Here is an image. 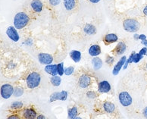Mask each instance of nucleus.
<instances>
[{
	"label": "nucleus",
	"instance_id": "1",
	"mask_svg": "<svg viewBox=\"0 0 147 119\" xmlns=\"http://www.w3.org/2000/svg\"><path fill=\"white\" fill-rule=\"evenodd\" d=\"M30 21V18L29 15L24 11H20L15 15L13 24L14 27L17 30H22L29 24Z\"/></svg>",
	"mask_w": 147,
	"mask_h": 119
},
{
	"label": "nucleus",
	"instance_id": "2",
	"mask_svg": "<svg viewBox=\"0 0 147 119\" xmlns=\"http://www.w3.org/2000/svg\"><path fill=\"white\" fill-rule=\"evenodd\" d=\"M123 28L125 31L129 33H136L139 30L140 24L137 19L127 18L123 21Z\"/></svg>",
	"mask_w": 147,
	"mask_h": 119
},
{
	"label": "nucleus",
	"instance_id": "3",
	"mask_svg": "<svg viewBox=\"0 0 147 119\" xmlns=\"http://www.w3.org/2000/svg\"><path fill=\"white\" fill-rule=\"evenodd\" d=\"M41 77L40 74L36 71L30 73L26 79V84L30 89H35L40 84Z\"/></svg>",
	"mask_w": 147,
	"mask_h": 119
},
{
	"label": "nucleus",
	"instance_id": "4",
	"mask_svg": "<svg viewBox=\"0 0 147 119\" xmlns=\"http://www.w3.org/2000/svg\"><path fill=\"white\" fill-rule=\"evenodd\" d=\"M118 99L123 107H129L133 103V98L127 91H121L118 94Z\"/></svg>",
	"mask_w": 147,
	"mask_h": 119
},
{
	"label": "nucleus",
	"instance_id": "5",
	"mask_svg": "<svg viewBox=\"0 0 147 119\" xmlns=\"http://www.w3.org/2000/svg\"><path fill=\"white\" fill-rule=\"evenodd\" d=\"M15 92L12 85L9 84H5L0 88V96L4 99H9Z\"/></svg>",
	"mask_w": 147,
	"mask_h": 119
},
{
	"label": "nucleus",
	"instance_id": "6",
	"mask_svg": "<svg viewBox=\"0 0 147 119\" xmlns=\"http://www.w3.org/2000/svg\"><path fill=\"white\" fill-rule=\"evenodd\" d=\"M6 34L11 40L14 42H18L20 40V36L17 29L14 26H9L6 30Z\"/></svg>",
	"mask_w": 147,
	"mask_h": 119
},
{
	"label": "nucleus",
	"instance_id": "7",
	"mask_svg": "<svg viewBox=\"0 0 147 119\" xmlns=\"http://www.w3.org/2000/svg\"><path fill=\"white\" fill-rule=\"evenodd\" d=\"M67 96H68V93H67V91H65V90L61 91V92H55L53 93L50 96L49 101H50L51 102H55V101L57 100L65 101L67 99Z\"/></svg>",
	"mask_w": 147,
	"mask_h": 119
},
{
	"label": "nucleus",
	"instance_id": "8",
	"mask_svg": "<svg viewBox=\"0 0 147 119\" xmlns=\"http://www.w3.org/2000/svg\"><path fill=\"white\" fill-rule=\"evenodd\" d=\"M38 60L40 64L48 65L53 62V56L49 53H40L38 55Z\"/></svg>",
	"mask_w": 147,
	"mask_h": 119
},
{
	"label": "nucleus",
	"instance_id": "9",
	"mask_svg": "<svg viewBox=\"0 0 147 119\" xmlns=\"http://www.w3.org/2000/svg\"><path fill=\"white\" fill-rule=\"evenodd\" d=\"M21 115L24 119H36L37 113L33 108H26L21 112Z\"/></svg>",
	"mask_w": 147,
	"mask_h": 119
},
{
	"label": "nucleus",
	"instance_id": "10",
	"mask_svg": "<svg viewBox=\"0 0 147 119\" xmlns=\"http://www.w3.org/2000/svg\"><path fill=\"white\" fill-rule=\"evenodd\" d=\"M91 84V77L87 74H82L79 77L78 84L81 88H87Z\"/></svg>",
	"mask_w": 147,
	"mask_h": 119
},
{
	"label": "nucleus",
	"instance_id": "11",
	"mask_svg": "<svg viewBox=\"0 0 147 119\" xmlns=\"http://www.w3.org/2000/svg\"><path fill=\"white\" fill-rule=\"evenodd\" d=\"M30 5L33 11L35 13H40L43 9V4L40 0H32Z\"/></svg>",
	"mask_w": 147,
	"mask_h": 119
},
{
	"label": "nucleus",
	"instance_id": "12",
	"mask_svg": "<svg viewBox=\"0 0 147 119\" xmlns=\"http://www.w3.org/2000/svg\"><path fill=\"white\" fill-rule=\"evenodd\" d=\"M111 90V85L107 80H102L98 84V91L100 93H107Z\"/></svg>",
	"mask_w": 147,
	"mask_h": 119
},
{
	"label": "nucleus",
	"instance_id": "13",
	"mask_svg": "<svg viewBox=\"0 0 147 119\" xmlns=\"http://www.w3.org/2000/svg\"><path fill=\"white\" fill-rule=\"evenodd\" d=\"M103 43L105 45H110V44L115 43L118 42V37L115 34H108L104 36L103 37Z\"/></svg>",
	"mask_w": 147,
	"mask_h": 119
},
{
	"label": "nucleus",
	"instance_id": "14",
	"mask_svg": "<svg viewBox=\"0 0 147 119\" xmlns=\"http://www.w3.org/2000/svg\"><path fill=\"white\" fill-rule=\"evenodd\" d=\"M126 49L127 46L125 43L121 41V42H119L117 44L115 48L114 49L113 51H112V53H114L115 55H121L124 54Z\"/></svg>",
	"mask_w": 147,
	"mask_h": 119
},
{
	"label": "nucleus",
	"instance_id": "15",
	"mask_svg": "<svg viewBox=\"0 0 147 119\" xmlns=\"http://www.w3.org/2000/svg\"><path fill=\"white\" fill-rule=\"evenodd\" d=\"M127 61V57L126 56H122L120 60L118 61V63L115 65V67L113 68V71H112V73H113L114 75H117L118 74V73L120 72V71L121 70V68L124 67V65L125 64Z\"/></svg>",
	"mask_w": 147,
	"mask_h": 119
},
{
	"label": "nucleus",
	"instance_id": "16",
	"mask_svg": "<svg viewBox=\"0 0 147 119\" xmlns=\"http://www.w3.org/2000/svg\"><path fill=\"white\" fill-rule=\"evenodd\" d=\"M88 52H89V54L91 56L96 57L101 54V52H102L101 47H100L99 45L94 44V45H92V46L90 47Z\"/></svg>",
	"mask_w": 147,
	"mask_h": 119
},
{
	"label": "nucleus",
	"instance_id": "17",
	"mask_svg": "<svg viewBox=\"0 0 147 119\" xmlns=\"http://www.w3.org/2000/svg\"><path fill=\"white\" fill-rule=\"evenodd\" d=\"M84 32L87 35H94L96 34V27L92 24H86L84 27Z\"/></svg>",
	"mask_w": 147,
	"mask_h": 119
},
{
	"label": "nucleus",
	"instance_id": "18",
	"mask_svg": "<svg viewBox=\"0 0 147 119\" xmlns=\"http://www.w3.org/2000/svg\"><path fill=\"white\" fill-rule=\"evenodd\" d=\"M45 71L49 74L51 76H56L58 74V71H57V65H48L45 66Z\"/></svg>",
	"mask_w": 147,
	"mask_h": 119
},
{
	"label": "nucleus",
	"instance_id": "19",
	"mask_svg": "<svg viewBox=\"0 0 147 119\" xmlns=\"http://www.w3.org/2000/svg\"><path fill=\"white\" fill-rule=\"evenodd\" d=\"M70 57L75 63L80 62V61L81 60V57H82L81 52L78 50H72L70 52Z\"/></svg>",
	"mask_w": 147,
	"mask_h": 119
},
{
	"label": "nucleus",
	"instance_id": "20",
	"mask_svg": "<svg viewBox=\"0 0 147 119\" xmlns=\"http://www.w3.org/2000/svg\"><path fill=\"white\" fill-rule=\"evenodd\" d=\"M63 4L66 10L72 11L76 7V0H63Z\"/></svg>",
	"mask_w": 147,
	"mask_h": 119
},
{
	"label": "nucleus",
	"instance_id": "21",
	"mask_svg": "<svg viewBox=\"0 0 147 119\" xmlns=\"http://www.w3.org/2000/svg\"><path fill=\"white\" fill-rule=\"evenodd\" d=\"M92 65L95 70H99L102 67V61L99 57H93L92 59Z\"/></svg>",
	"mask_w": 147,
	"mask_h": 119
},
{
	"label": "nucleus",
	"instance_id": "22",
	"mask_svg": "<svg viewBox=\"0 0 147 119\" xmlns=\"http://www.w3.org/2000/svg\"><path fill=\"white\" fill-rule=\"evenodd\" d=\"M103 109L108 113H112L115 109V105L111 102H105L103 103Z\"/></svg>",
	"mask_w": 147,
	"mask_h": 119
},
{
	"label": "nucleus",
	"instance_id": "23",
	"mask_svg": "<svg viewBox=\"0 0 147 119\" xmlns=\"http://www.w3.org/2000/svg\"><path fill=\"white\" fill-rule=\"evenodd\" d=\"M78 115V108L76 106H73L72 108L68 109L67 111V116L69 119H74Z\"/></svg>",
	"mask_w": 147,
	"mask_h": 119
},
{
	"label": "nucleus",
	"instance_id": "24",
	"mask_svg": "<svg viewBox=\"0 0 147 119\" xmlns=\"http://www.w3.org/2000/svg\"><path fill=\"white\" fill-rule=\"evenodd\" d=\"M50 82L51 84H53V86H55V87H59L61 83V79L60 76H52L50 79Z\"/></svg>",
	"mask_w": 147,
	"mask_h": 119
},
{
	"label": "nucleus",
	"instance_id": "25",
	"mask_svg": "<svg viewBox=\"0 0 147 119\" xmlns=\"http://www.w3.org/2000/svg\"><path fill=\"white\" fill-rule=\"evenodd\" d=\"M22 108H23V102H22L16 101V102H12L11 105V109L12 110H21Z\"/></svg>",
	"mask_w": 147,
	"mask_h": 119
},
{
	"label": "nucleus",
	"instance_id": "26",
	"mask_svg": "<svg viewBox=\"0 0 147 119\" xmlns=\"http://www.w3.org/2000/svg\"><path fill=\"white\" fill-rule=\"evenodd\" d=\"M57 71H58V74L59 76H62L65 74V68H64V63L60 62L57 65Z\"/></svg>",
	"mask_w": 147,
	"mask_h": 119
},
{
	"label": "nucleus",
	"instance_id": "27",
	"mask_svg": "<svg viewBox=\"0 0 147 119\" xmlns=\"http://www.w3.org/2000/svg\"><path fill=\"white\" fill-rule=\"evenodd\" d=\"M143 58V55H140V53H135L134 55V57H133V62L134 63H138L141 59Z\"/></svg>",
	"mask_w": 147,
	"mask_h": 119
},
{
	"label": "nucleus",
	"instance_id": "28",
	"mask_svg": "<svg viewBox=\"0 0 147 119\" xmlns=\"http://www.w3.org/2000/svg\"><path fill=\"white\" fill-rule=\"evenodd\" d=\"M23 93H24V89L22 87H16L15 89V92H14V95H15V96L18 97V96H21Z\"/></svg>",
	"mask_w": 147,
	"mask_h": 119
},
{
	"label": "nucleus",
	"instance_id": "29",
	"mask_svg": "<svg viewBox=\"0 0 147 119\" xmlns=\"http://www.w3.org/2000/svg\"><path fill=\"white\" fill-rule=\"evenodd\" d=\"M74 68L73 66H70V67H67L65 69V74L67 76L71 75L74 73Z\"/></svg>",
	"mask_w": 147,
	"mask_h": 119
},
{
	"label": "nucleus",
	"instance_id": "30",
	"mask_svg": "<svg viewBox=\"0 0 147 119\" xmlns=\"http://www.w3.org/2000/svg\"><path fill=\"white\" fill-rule=\"evenodd\" d=\"M114 62H115V58L111 55H108L106 56V59H105V62L107 63L109 65H111L114 63Z\"/></svg>",
	"mask_w": 147,
	"mask_h": 119
},
{
	"label": "nucleus",
	"instance_id": "31",
	"mask_svg": "<svg viewBox=\"0 0 147 119\" xmlns=\"http://www.w3.org/2000/svg\"><path fill=\"white\" fill-rule=\"evenodd\" d=\"M61 0H49V5H52V6H57L60 4Z\"/></svg>",
	"mask_w": 147,
	"mask_h": 119
},
{
	"label": "nucleus",
	"instance_id": "32",
	"mask_svg": "<svg viewBox=\"0 0 147 119\" xmlns=\"http://www.w3.org/2000/svg\"><path fill=\"white\" fill-rule=\"evenodd\" d=\"M86 96L90 99H95L96 97V94L95 92H92V91H89L86 93Z\"/></svg>",
	"mask_w": 147,
	"mask_h": 119
},
{
	"label": "nucleus",
	"instance_id": "33",
	"mask_svg": "<svg viewBox=\"0 0 147 119\" xmlns=\"http://www.w3.org/2000/svg\"><path fill=\"white\" fill-rule=\"evenodd\" d=\"M7 119H21V117L17 114H12V115L8 116Z\"/></svg>",
	"mask_w": 147,
	"mask_h": 119
},
{
	"label": "nucleus",
	"instance_id": "34",
	"mask_svg": "<svg viewBox=\"0 0 147 119\" xmlns=\"http://www.w3.org/2000/svg\"><path fill=\"white\" fill-rule=\"evenodd\" d=\"M139 53L142 55H146L147 53V47H143V48L141 49Z\"/></svg>",
	"mask_w": 147,
	"mask_h": 119
},
{
	"label": "nucleus",
	"instance_id": "35",
	"mask_svg": "<svg viewBox=\"0 0 147 119\" xmlns=\"http://www.w3.org/2000/svg\"><path fill=\"white\" fill-rule=\"evenodd\" d=\"M135 53H136V52H133L132 53L130 54V57H129V59H127V62H128L129 64H130V63H132L133 62V57H134V55Z\"/></svg>",
	"mask_w": 147,
	"mask_h": 119
},
{
	"label": "nucleus",
	"instance_id": "36",
	"mask_svg": "<svg viewBox=\"0 0 147 119\" xmlns=\"http://www.w3.org/2000/svg\"><path fill=\"white\" fill-rule=\"evenodd\" d=\"M139 40H140L141 41L146 40V36L145 34H140V36H139Z\"/></svg>",
	"mask_w": 147,
	"mask_h": 119
},
{
	"label": "nucleus",
	"instance_id": "37",
	"mask_svg": "<svg viewBox=\"0 0 147 119\" xmlns=\"http://www.w3.org/2000/svg\"><path fill=\"white\" fill-rule=\"evenodd\" d=\"M143 116L146 118H147V106L146 107L145 109H143Z\"/></svg>",
	"mask_w": 147,
	"mask_h": 119
},
{
	"label": "nucleus",
	"instance_id": "38",
	"mask_svg": "<svg viewBox=\"0 0 147 119\" xmlns=\"http://www.w3.org/2000/svg\"><path fill=\"white\" fill-rule=\"evenodd\" d=\"M89 1L92 4H96V3H99L100 2V0H89Z\"/></svg>",
	"mask_w": 147,
	"mask_h": 119
},
{
	"label": "nucleus",
	"instance_id": "39",
	"mask_svg": "<svg viewBox=\"0 0 147 119\" xmlns=\"http://www.w3.org/2000/svg\"><path fill=\"white\" fill-rule=\"evenodd\" d=\"M36 119H46V118L43 115H37V117H36Z\"/></svg>",
	"mask_w": 147,
	"mask_h": 119
},
{
	"label": "nucleus",
	"instance_id": "40",
	"mask_svg": "<svg viewBox=\"0 0 147 119\" xmlns=\"http://www.w3.org/2000/svg\"><path fill=\"white\" fill-rule=\"evenodd\" d=\"M143 14H144V15H145L147 17V5H146V6L144 7V9H143Z\"/></svg>",
	"mask_w": 147,
	"mask_h": 119
},
{
	"label": "nucleus",
	"instance_id": "41",
	"mask_svg": "<svg viewBox=\"0 0 147 119\" xmlns=\"http://www.w3.org/2000/svg\"><path fill=\"white\" fill-rule=\"evenodd\" d=\"M139 34H137V33H136V34H134V40H139Z\"/></svg>",
	"mask_w": 147,
	"mask_h": 119
},
{
	"label": "nucleus",
	"instance_id": "42",
	"mask_svg": "<svg viewBox=\"0 0 147 119\" xmlns=\"http://www.w3.org/2000/svg\"><path fill=\"white\" fill-rule=\"evenodd\" d=\"M141 43H142V44H143V45H144L146 47H147V40H143V41H141Z\"/></svg>",
	"mask_w": 147,
	"mask_h": 119
},
{
	"label": "nucleus",
	"instance_id": "43",
	"mask_svg": "<svg viewBox=\"0 0 147 119\" xmlns=\"http://www.w3.org/2000/svg\"><path fill=\"white\" fill-rule=\"evenodd\" d=\"M74 119H82V118H80V117H76Z\"/></svg>",
	"mask_w": 147,
	"mask_h": 119
},
{
	"label": "nucleus",
	"instance_id": "44",
	"mask_svg": "<svg viewBox=\"0 0 147 119\" xmlns=\"http://www.w3.org/2000/svg\"><path fill=\"white\" fill-rule=\"evenodd\" d=\"M146 70H147V64H146Z\"/></svg>",
	"mask_w": 147,
	"mask_h": 119
},
{
	"label": "nucleus",
	"instance_id": "45",
	"mask_svg": "<svg viewBox=\"0 0 147 119\" xmlns=\"http://www.w3.org/2000/svg\"><path fill=\"white\" fill-rule=\"evenodd\" d=\"M146 56H147V53H146Z\"/></svg>",
	"mask_w": 147,
	"mask_h": 119
}]
</instances>
